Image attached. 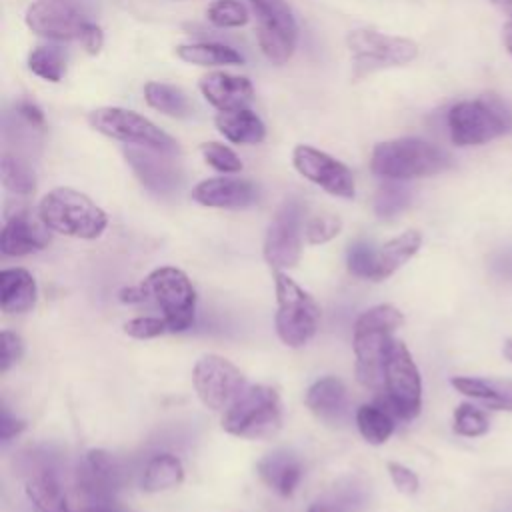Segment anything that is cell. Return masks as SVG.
I'll list each match as a JSON object with an SVG mask.
<instances>
[{"label":"cell","mask_w":512,"mask_h":512,"mask_svg":"<svg viewBox=\"0 0 512 512\" xmlns=\"http://www.w3.org/2000/svg\"><path fill=\"white\" fill-rule=\"evenodd\" d=\"M502 354H504V358H506V360H510V362H512V338H508V340L504 342V346H502Z\"/></svg>","instance_id":"681fc988"},{"label":"cell","mask_w":512,"mask_h":512,"mask_svg":"<svg viewBox=\"0 0 512 512\" xmlns=\"http://www.w3.org/2000/svg\"><path fill=\"white\" fill-rule=\"evenodd\" d=\"M404 322L402 312L392 304L368 308L354 322L352 348L356 356V380L364 388L378 390L384 386V362L390 348L392 332Z\"/></svg>","instance_id":"7a4b0ae2"},{"label":"cell","mask_w":512,"mask_h":512,"mask_svg":"<svg viewBox=\"0 0 512 512\" xmlns=\"http://www.w3.org/2000/svg\"><path fill=\"white\" fill-rule=\"evenodd\" d=\"M192 200L208 208H246L258 200V186L230 176L206 178L192 188Z\"/></svg>","instance_id":"ffe728a7"},{"label":"cell","mask_w":512,"mask_h":512,"mask_svg":"<svg viewBox=\"0 0 512 512\" xmlns=\"http://www.w3.org/2000/svg\"><path fill=\"white\" fill-rule=\"evenodd\" d=\"M172 156L144 146L124 148V158L140 184L158 196H170L182 186L184 174Z\"/></svg>","instance_id":"ac0fdd59"},{"label":"cell","mask_w":512,"mask_h":512,"mask_svg":"<svg viewBox=\"0 0 512 512\" xmlns=\"http://www.w3.org/2000/svg\"><path fill=\"white\" fill-rule=\"evenodd\" d=\"M490 2L506 16V22L502 26V40L508 54L512 56V0H490Z\"/></svg>","instance_id":"7dc6e473"},{"label":"cell","mask_w":512,"mask_h":512,"mask_svg":"<svg viewBox=\"0 0 512 512\" xmlns=\"http://www.w3.org/2000/svg\"><path fill=\"white\" fill-rule=\"evenodd\" d=\"M144 98L148 106L172 118H188L194 110L188 94L182 88L166 82H148L144 86Z\"/></svg>","instance_id":"4dcf8cb0"},{"label":"cell","mask_w":512,"mask_h":512,"mask_svg":"<svg viewBox=\"0 0 512 512\" xmlns=\"http://www.w3.org/2000/svg\"><path fill=\"white\" fill-rule=\"evenodd\" d=\"M124 482V464L106 450H88L78 462L76 486L88 504H114Z\"/></svg>","instance_id":"5bb4252c"},{"label":"cell","mask_w":512,"mask_h":512,"mask_svg":"<svg viewBox=\"0 0 512 512\" xmlns=\"http://www.w3.org/2000/svg\"><path fill=\"white\" fill-rule=\"evenodd\" d=\"M292 164L306 180L320 186L324 192L338 198H354V176L350 168L334 156L318 148L298 144L292 152Z\"/></svg>","instance_id":"e0dca14e"},{"label":"cell","mask_w":512,"mask_h":512,"mask_svg":"<svg viewBox=\"0 0 512 512\" xmlns=\"http://www.w3.org/2000/svg\"><path fill=\"white\" fill-rule=\"evenodd\" d=\"M224 432L246 440H270L282 428V400L266 384H250L222 416Z\"/></svg>","instance_id":"8992f818"},{"label":"cell","mask_w":512,"mask_h":512,"mask_svg":"<svg viewBox=\"0 0 512 512\" xmlns=\"http://www.w3.org/2000/svg\"><path fill=\"white\" fill-rule=\"evenodd\" d=\"M452 166V158L440 146L422 138H396L374 146L370 168L386 180H412L434 176Z\"/></svg>","instance_id":"3957f363"},{"label":"cell","mask_w":512,"mask_h":512,"mask_svg":"<svg viewBox=\"0 0 512 512\" xmlns=\"http://www.w3.org/2000/svg\"><path fill=\"white\" fill-rule=\"evenodd\" d=\"M0 372H8L24 354V342L16 332L2 330L0 334Z\"/></svg>","instance_id":"b9f144b4"},{"label":"cell","mask_w":512,"mask_h":512,"mask_svg":"<svg viewBox=\"0 0 512 512\" xmlns=\"http://www.w3.org/2000/svg\"><path fill=\"white\" fill-rule=\"evenodd\" d=\"M256 472L268 488H272L280 496H292L302 480L304 466L300 456L290 450L278 448L258 460Z\"/></svg>","instance_id":"7402d4cb"},{"label":"cell","mask_w":512,"mask_h":512,"mask_svg":"<svg viewBox=\"0 0 512 512\" xmlns=\"http://www.w3.org/2000/svg\"><path fill=\"white\" fill-rule=\"evenodd\" d=\"M38 216L52 232L82 240L102 236L108 226L106 212L86 194L68 186L50 190L40 200Z\"/></svg>","instance_id":"5b68a950"},{"label":"cell","mask_w":512,"mask_h":512,"mask_svg":"<svg viewBox=\"0 0 512 512\" xmlns=\"http://www.w3.org/2000/svg\"><path fill=\"white\" fill-rule=\"evenodd\" d=\"M206 16L218 28H238L250 18L248 8L238 0H214L208 6Z\"/></svg>","instance_id":"8d00e7d4"},{"label":"cell","mask_w":512,"mask_h":512,"mask_svg":"<svg viewBox=\"0 0 512 512\" xmlns=\"http://www.w3.org/2000/svg\"><path fill=\"white\" fill-rule=\"evenodd\" d=\"M50 228L42 218L30 214L28 210H16L6 216L0 234V250L4 256H28L40 252L50 244Z\"/></svg>","instance_id":"d6986e66"},{"label":"cell","mask_w":512,"mask_h":512,"mask_svg":"<svg viewBox=\"0 0 512 512\" xmlns=\"http://www.w3.org/2000/svg\"><path fill=\"white\" fill-rule=\"evenodd\" d=\"M346 264L354 276L372 280L374 268H376V250L372 248V244L358 240V242L350 244L348 254H346Z\"/></svg>","instance_id":"f35d334b"},{"label":"cell","mask_w":512,"mask_h":512,"mask_svg":"<svg viewBox=\"0 0 512 512\" xmlns=\"http://www.w3.org/2000/svg\"><path fill=\"white\" fill-rule=\"evenodd\" d=\"M394 412L388 404H362L356 410V426L368 444L380 446L394 432Z\"/></svg>","instance_id":"f546056e"},{"label":"cell","mask_w":512,"mask_h":512,"mask_svg":"<svg viewBox=\"0 0 512 512\" xmlns=\"http://www.w3.org/2000/svg\"><path fill=\"white\" fill-rule=\"evenodd\" d=\"M0 174H2L4 188L12 194L28 196L36 190V176L32 168L16 152H8V150L2 152Z\"/></svg>","instance_id":"d6a6232c"},{"label":"cell","mask_w":512,"mask_h":512,"mask_svg":"<svg viewBox=\"0 0 512 512\" xmlns=\"http://www.w3.org/2000/svg\"><path fill=\"white\" fill-rule=\"evenodd\" d=\"M456 392L484 404L490 410L512 412V380L510 378H476L454 376L450 380Z\"/></svg>","instance_id":"cb8c5ba5"},{"label":"cell","mask_w":512,"mask_h":512,"mask_svg":"<svg viewBox=\"0 0 512 512\" xmlns=\"http://www.w3.org/2000/svg\"><path fill=\"white\" fill-rule=\"evenodd\" d=\"M342 230V220L340 216H334V214H320V216H314L306 222L304 226V236L308 240V244H326L330 242L332 238H336Z\"/></svg>","instance_id":"ab89813d"},{"label":"cell","mask_w":512,"mask_h":512,"mask_svg":"<svg viewBox=\"0 0 512 512\" xmlns=\"http://www.w3.org/2000/svg\"><path fill=\"white\" fill-rule=\"evenodd\" d=\"M176 56L188 64H198V66H232V64H242L244 58L242 54L222 42H190V44H180L176 48Z\"/></svg>","instance_id":"f1b7e54d"},{"label":"cell","mask_w":512,"mask_h":512,"mask_svg":"<svg viewBox=\"0 0 512 512\" xmlns=\"http://www.w3.org/2000/svg\"><path fill=\"white\" fill-rule=\"evenodd\" d=\"M200 152H202L206 164L218 172L236 174L242 170V160L238 158V154L220 142H204L200 146Z\"/></svg>","instance_id":"74e56055"},{"label":"cell","mask_w":512,"mask_h":512,"mask_svg":"<svg viewBox=\"0 0 512 512\" xmlns=\"http://www.w3.org/2000/svg\"><path fill=\"white\" fill-rule=\"evenodd\" d=\"M192 384L200 402L210 410H228L248 386L240 368L218 354H206L196 362Z\"/></svg>","instance_id":"8fae6325"},{"label":"cell","mask_w":512,"mask_h":512,"mask_svg":"<svg viewBox=\"0 0 512 512\" xmlns=\"http://www.w3.org/2000/svg\"><path fill=\"white\" fill-rule=\"evenodd\" d=\"M38 286L24 268H4L0 272V308L4 314H24L34 308Z\"/></svg>","instance_id":"d4e9b609"},{"label":"cell","mask_w":512,"mask_h":512,"mask_svg":"<svg viewBox=\"0 0 512 512\" xmlns=\"http://www.w3.org/2000/svg\"><path fill=\"white\" fill-rule=\"evenodd\" d=\"M258 18V44L272 64L290 60L298 40V26L286 0H248Z\"/></svg>","instance_id":"7c38bea8"},{"label":"cell","mask_w":512,"mask_h":512,"mask_svg":"<svg viewBox=\"0 0 512 512\" xmlns=\"http://www.w3.org/2000/svg\"><path fill=\"white\" fill-rule=\"evenodd\" d=\"M386 404L400 420H414L422 408V380L410 350L402 340H392L384 362Z\"/></svg>","instance_id":"30bf717a"},{"label":"cell","mask_w":512,"mask_h":512,"mask_svg":"<svg viewBox=\"0 0 512 512\" xmlns=\"http://www.w3.org/2000/svg\"><path fill=\"white\" fill-rule=\"evenodd\" d=\"M422 246V234L418 230H406L400 236L390 238L376 250V268L374 282L390 278L396 270H400Z\"/></svg>","instance_id":"484cf974"},{"label":"cell","mask_w":512,"mask_h":512,"mask_svg":"<svg viewBox=\"0 0 512 512\" xmlns=\"http://www.w3.org/2000/svg\"><path fill=\"white\" fill-rule=\"evenodd\" d=\"M88 122L96 132L128 146H144L164 154H178L180 150L178 142L170 134L134 110L120 106L96 108L88 114Z\"/></svg>","instance_id":"9c48e42d"},{"label":"cell","mask_w":512,"mask_h":512,"mask_svg":"<svg viewBox=\"0 0 512 512\" xmlns=\"http://www.w3.org/2000/svg\"><path fill=\"white\" fill-rule=\"evenodd\" d=\"M456 146H480L512 132V108L494 94L456 102L446 116Z\"/></svg>","instance_id":"277c9868"},{"label":"cell","mask_w":512,"mask_h":512,"mask_svg":"<svg viewBox=\"0 0 512 512\" xmlns=\"http://www.w3.org/2000/svg\"><path fill=\"white\" fill-rule=\"evenodd\" d=\"M26 428V422L12 416L10 410L6 406H2V416H0V438L4 442H8L10 438H14L16 434H20Z\"/></svg>","instance_id":"f6af8a7d"},{"label":"cell","mask_w":512,"mask_h":512,"mask_svg":"<svg viewBox=\"0 0 512 512\" xmlns=\"http://www.w3.org/2000/svg\"><path fill=\"white\" fill-rule=\"evenodd\" d=\"M366 502V488L356 480H344L332 492L314 502L306 512H358Z\"/></svg>","instance_id":"1f68e13d"},{"label":"cell","mask_w":512,"mask_h":512,"mask_svg":"<svg viewBox=\"0 0 512 512\" xmlns=\"http://www.w3.org/2000/svg\"><path fill=\"white\" fill-rule=\"evenodd\" d=\"M346 46L350 52L354 80L386 68L404 66L418 56L416 42L370 28H358L348 32Z\"/></svg>","instance_id":"ba28073f"},{"label":"cell","mask_w":512,"mask_h":512,"mask_svg":"<svg viewBox=\"0 0 512 512\" xmlns=\"http://www.w3.org/2000/svg\"><path fill=\"white\" fill-rule=\"evenodd\" d=\"M276 288V334L282 344L290 348L306 346L320 322V306L314 296L304 290L296 280H292L282 270H274Z\"/></svg>","instance_id":"52a82bcc"},{"label":"cell","mask_w":512,"mask_h":512,"mask_svg":"<svg viewBox=\"0 0 512 512\" xmlns=\"http://www.w3.org/2000/svg\"><path fill=\"white\" fill-rule=\"evenodd\" d=\"M264 260L274 270L294 268L302 256V204L286 200L274 214L262 248Z\"/></svg>","instance_id":"4fadbf2b"},{"label":"cell","mask_w":512,"mask_h":512,"mask_svg":"<svg viewBox=\"0 0 512 512\" xmlns=\"http://www.w3.org/2000/svg\"><path fill=\"white\" fill-rule=\"evenodd\" d=\"M82 512H120V510L114 508V504H90L82 508Z\"/></svg>","instance_id":"c3c4849f"},{"label":"cell","mask_w":512,"mask_h":512,"mask_svg":"<svg viewBox=\"0 0 512 512\" xmlns=\"http://www.w3.org/2000/svg\"><path fill=\"white\" fill-rule=\"evenodd\" d=\"M118 298L124 304L154 302L168 322L170 332L188 330L196 316V290L190 278L174 266L152 270L140 284L122 288Z\"/></svg>","instance_id":"6da1fadb"},{"label":"cell","mask_w":512,"mask_h":512,"mask_svg":"<svg viewBox=\"0 0 512 512\" xmlns=\"http://www.w3.org/2000/svg\"><path fill=\"white\" fill-rule=\"evenodd\" d=\"M14 112H16L20 118H24L26 122H30L32 126L44 128V124H46V120H44V112H42V110H40V106H38V104H34L32 100H26V98L18 100V102L14 104Z\"/></svg>","instance_id":"ee69618b"},{"label":"cell","mask_w":512,"mask_h":512,"mask_svg":"<svg viewBox=\"0 0 512 512\" xmlns=\"http://www.w3.org/2000/svg\"><path fill=\"white\" fill-rule=\"evenodd\" d=\"M88 22L78 0H34L26 10V26L52 40L80 38Z\"/></svg>","instance_id":"2e32d148"},{"label":"cell","mask_w":512,"mask_h":512,"mask_svg":"<svg viewBox=\"0 0 512 512\" xmlns=\"http://www.w3.org/2000/svg\"><path fill=\"white\" fill-rule=\"evenodd\" d=\"M28 68L42 80L60 82L66 72V54L58 46H38L28 56Z\"/></svg>","instance_id":"836d02e7"},{"label":"cell","mask_w":512,"mask_h":512,"mask_svg":"<svg viewBox=\"0 0 512 512\" xmlns=\"http://www.w3.org/2000/svg\"><path fill=\"white\" fill-rule=\"evenodd\" d=\"M386 468H388V474H390V478H392V484L398 488V492L408 494V496H412V494L418 492V486H420L418 476H416L408 466H404V464H400V462H388Z\"/></svg>","instance_id":"7bdbcfd3"},{"label":"cell","mask_w":512,"mask_h":512,"mask_svg":"<svg viewBox=\"0 0 512 512\" xmlns=\"http://www.w3.org/2000/svg\"><path fill=\"white\" fill-rule=\"evenodd\" d=\"M402 180H388L382 184L374 196V212L380 218H394L400 214L412 200V190Z\"/></svg>","instance_id":"e575fe53"},{"label":"cell","mask_w":512,"mask_h":512,"mask_svg":"<svg viewBox=\"0 0 512 512\" xmlns=\"http://www.w3.org/2000/svg\"><path fill=\"white\" fill-rule=\"evenodd\" d=\"M184 480V466L178 456L170 452H160L152 456L140 478V486L144 492H164L180 486Z\"/></svg>","instance_id":"83f0119b"},{"label":"cell","mask_w":512,"mask_h":512,"mask_svg":"<svg viewBox=\"0 0 512 512\" xmlns=\"http://www.w3.org/2000/svg\"><path fill=\"white\" fill-rule=\"evenodd\" d=\"M452 428L458 436L478 438V436H484L488 432L490 422H488V416L484 414V410H480L476 404L462 402L454 410Z\"/></svg>","instance_id":"d590c367"},{"label":"cell","mask_w":512,"mask_h":512,"mask_svg":"<svg viewBox=\"0 0 512 512\" xmlns=\"http://www.w3.org/2000/svg\"><path fill=\"white\" fill-rule=\"evenodd\" d=\"M304 402L314 416L334 424V422H340L346 414L348 392L340 378L324 376L306 390Z\"/></svg>","instance_id":"603a6c76"},{"label":"cell","mask_w":512,"mask_h":512,"mask_svg":"<svg viewBox=\"0 0 512 512\" xmlns=\"http://www.w3.org/2000/svg\"><path fill=\"white\" fill-rule=\"evenodd\" d=\"M202 96L220 112L244 108L252 96L254 86L246 76H236L228 72H210L198 84Z\"/></svg>","instance_id":"44dd1931"},{"label":"cell","mask_w":512,"mask_h":512,"mask_svg":"<svg viewBox=\"0 0 512 512\" xmlns=\"http://www.w3.org/2000/svg\"><path fill=\"white\" fill-rule=\"evenodd\" d=\"M80 42L82 46L90 52V54H98L102 44H104V34H102V28L94 22H88L82 30V36H80Z\"/></svg>","instance_id":"bcb514c9"},{"label":"cell","mask_w":512,"mask_h":512,"mask_svg":"<svg viewBox=\"0 0 512 512\" xmlns=\"http://www.w3.org/2000/svg\"><path fill=\"white\" fill-rule=\"evenodd\" d=\"M218 132L234 144H258L266 138V126L262 118L250 108L222 110L214 118Z\"/></svg>","instance_id":"4316f807"},{"label":"cell","mask_w":512,"mask_h":512,"mask_svg":"<svg viewBox=\"0 0 512 512\" xmlns=\"http://www.w3.org/2000/svg\"><path fill=\"white\" fill-rule=\"evenodd\" d=\"M54 456L46 448H34L20 458L26 474V496L34 504V512H72L58 480Z\"/></svg>","instance_id":"9a60e30c"},{"label":"cell","mask_w":512,"mask_h":512,"mask_svg":"<svg viewBox=\"0 0 512 512\" xmlns=\"http://www.w3.org/2000/svg\"><path fill=\"white\" fill-rule=\"evenodd\" d=\"M124 332L136 340H150L170 332L164 316H136L124 324Z\"/></svg>","instance_id":"60d3db41"}]
</instances>
